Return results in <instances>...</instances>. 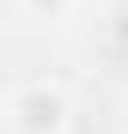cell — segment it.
I'll return each instance as SVG.
<instances>
[{"mask_svg":"<svg viewBox=\"0 0 128 134\" xmlns=\"http://www.w3.org/2000/svg\"><path fill=\"white\" fill-rule=\"evenodd\" d=\"M25 18H43V25H55V18H73V0H18Z\"/></svg>","mask_w":128,"mask_h":134,"instance_id":"obj_2","label":"cell"},{"mask_svg":"<svg viewBox=\"0 0 128 134\" xmlns=\"http://www.w3.org/2000/svg\"><path fill=\"white\" fill-rule=\"evenodd\" d=\"M6 128L12 134H67L73 128V104L61 85H18L6 98Z\"/></svg>","mask_w":128,"mask_h":134,"instance_id":"obj_1","label":"cell"}]
</instances>
